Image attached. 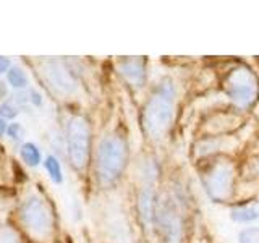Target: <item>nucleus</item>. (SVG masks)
Returning <instances> with one entry per match:
<instances>
[{
    "label": "nucleus",
    "instance_id": "17",
    "mask_svg": "<svg viewBox=\"0 0 259 243\" xmlns=\"http://www.w3.org/2000/svg\"><path fill=\"white\" fill-rule=\"evenodd\" d=\"M16 113H18V110H16L15 105H12V104L0 105V115L4 118H13V117H16Z\"/></svg>",
    "mask_w": 259,
    "mask_h": 243
},
{
    "label": "nucleus",
    "instance_id": "14",
    "mask_svg": "<svg viewBox=\"0 0 259 243\" xmlns=\"http://www.w3.org/2000/svg\"><path fill=\"white\" fill-rule=\"evenodd\" d=\"M8 83H10L13 88H24L28 85V76L24 75L23 70L13 67L8 70Z\"/></svg>",
    "mask_w": 259,
    "mask_h": 243
},
{
    "label": "nucleus",
    "instance_id": "19",
    "mask_svg": "<svg viewBox=\"0 0 259 243\" xmlns=\"http://www.w3.org/2000/svg\"><path fill=\"white\" fill-rule=\"evenodd\" d=\"M32 102H34L36 105H39L40 102H42V101H40V96L37 93H32Z\"/></svg>",
    "mask_w": 259,
    "mask_h": 243
},
{
    "label": "nucleus",
    "instance_id": "21",
    "mask_svg": "<svg viewBox=\"0 0 259 243\" xmlns=\"http://www.w3.org/2000/svg\"><path fill=\"white\" fill-rule=\"evenodd\" d=\"M0 85H2V83H0Z\"/></svg>",
    "mask_w": 259,
    "mask_h": 243
},
{
    "label": "nucleus",
    "instance_id": "1",
    "mask_svg": "<svg viewBox=\"0 0 259 243\" xmlns=\"http://www.w3.org/2000/svg\"><path fill=\"white\" fill-rule=\"evenodd\" d=\"M175 115V86L170 78L162 79L159 86L156 88L149 99L146 101L143 113H141V124L144 133L151 140L160 141L165 138L168 130L172 128Z\"/></svg>",
    "mask_w": 259,
    "mask_h": 243
},
{
    "label": "nucleus",
    "instance_id": "6",
    "mask_svg": "<svg viewBox=\"0 0 259 243\" xmlns=\"http://www.w3.org/2000/svg\"><path fill=\"white\" fill-rule=\"evenodd\" d=\"M154 224L165 243H180L183 237V217L177 202L170 196L157 198Z\"/></svg>",
    "mask_w": 259,
    "mask_h": 243
},
{
    "label": "nucleus",
    "instance_id": "15",
    "mask_svg": "<svg viewBox=\"0 0 259 243\" xmlns=\"http://www.w3.org/2000/svg\"><path fill=\"white\" fill-rule=\"evenodd\" d=\"M238 243H259V227H248L238 235Z\"/></svg>",
    "mask_w": 259,
    "mask_h": 243
},
{
    "label": "nucleus",
    "instance_id": "3",
    "mask_svg": "<svg viewBox=\"0 0 259 243\" xmlns=\"http://www.w3.org/2000/svg\"><path fill=\"white\" fill-rule=\"evenodd\" d=\"M225 93L230 101L240 109H248L253 105L259 94V85L254 73L248 67H235L224 79Z\"/></svg>",
    "mask_w": 259,
    "mask_h": 243
},
{
    "label": "nucleus",
    "instance_id": "13",
    "mask_svg": "<svg viewBox=\"0 0 259 243\" xmlns=\"http://www.w3.org/2000/svg\"><path fill=\"white\" fill-rule=\"evenodd\" d=\"M46 169H47V172H49V177L52 178V182L62 183V180H63V177H62V167H60V162L57 160V157L49 156L46 159Z\"/></svg>",
    "mask_w": 259,
    "mask_h": 243
},
{
    "label": "nucleus",
    "instance_id": "18",
    "mask_svg": "<svg viewBox=\"0 0 259 243\" xmlns=\"http://www.w3.org/2000/svg\"><path fill=\"white\" fill-rule=\"evenodd\" d=\"M20 130H21V127L18 124H13L10 128H8V133H10V136L15 138V140H18V138H20V135H18Z\"/></svg>",
    "mask_w": 259,
    "mask_h": 243
},
{
    "label": "nucleus",
    "instance_id": "5",
    "mask_svg": "<svg viewBox=\"0 0 259 243\" xmlns=\"http://www.w3.org/2000/svg\"><path fill=\"white\" fill-rule=\"evenodd\" d=\"M202 185L207 196L215 202L230 199L235 185V167L229 160H217L202 175Z\"/></svg>",
    "mask_w": 259,
    "mask_h": 243
},
{
    "label": "nucleus",
    "instance_id": "4",
    "mask_svg": "<svg viewBox=\"0 0 259 243\" xmlns=\"http://www.w3.org/2000/svg\"><path fill=\"white\" fill-rule=\"evenodd\" d=\"M65 138H67V152L71 166L75 169H84L91 149V130L86 118L79 115L71 117L67 122Z\"/></svg>",
    "mask_w": 259,
    "mask_h": 243
},
{
    "label": "nucleus",
    "instance_id": "10",
    "mask_svg": "<svg viewBox=\"0 0 259 243\" xmlns=\"http://www.w3.org/2000/svg\"><path fill=\"white\" fill-rule=\"evenodd\" d=\"M156 206H157V196L156 190H154V183L146 182L138 196V211H140V217L144 227H152L154 216H156Z\"/></svg>",
    "mask_w": 259,
    "mask_h": 243
},
{
    "label": "nucleus",
    "instance_id": "20",
    "mask_svg": "<svg viewBox=\"0 0 259 243\" xmlns=\"http://www.w3.org/2000/svg\"><path fill=\"white\" fill-rule=\"evenodd\" d=\"M5 130H7L5 122H4V118H0V135H4V133H5Z\"/></svg>",
    "mask_w": 259,
    "mask_h": 243
},
{
    "label": "nucleus",
    "instance_id": "12",
    "mask_svg": "<svg viewBox=\"0 0 259 243\" xmlns=\"http://www.w3.org/2000/svg\"><path fill=\"white\" fill-rule=\"evenodd\" d=\"M21 157L28 166L34 167L40 162V151L34 143H26L21 148Z\"/></svg>",
    "mask_w": 259,
    "mask_h": 243
},
{
    "label": "nucleus",
    "instance_id": "16",
    "mask_svg": "<svg viewBox=\"0 0 259 243\" xmlns=\"http://www.w3.org/2000/svg\"><path fill=\"white\" fill-rule=\"evenodd\" d=\"M0 243H20V238L12 229H0Z\"/></svg>",
    "mask_w": 259,
    "mask_h": 243
},
{
    "label": "nucleus",
    "instance_id": "7",
    "mask_svg": "<svg viewBox=\"0 0 259 243\" xmlns=\"http://www.w3.org/2000/svg\"><path fill=\"white\" fill-rule=\"evenodd\" d=\"M21 221L31 233L44 238L52 232V214L39 196H29L21 206Z\"/></svg>",
    "mask_w": 259,
    "mask_h": 243
},
{
    "label": "nucleus",
    "instance_id": "11",
    "mask_svg": "<svg viewBox=\"0 0 259 243\" xmlns=\"http://www.w3.org/2000/svg\"><path fill=\"white\" fill-rule=\"evenodd\" d=\"M230 217L233 222L238 224H248L259 219V199L253 201L251 205H245V206H237L232 209Z\"/></svg>",
    "mask_w": 259,
    "mask_h": 243
},
{
    "label": "nucleus",
    "instance_id": "8",
    "mask_svg": "<svg viewBox=\"0 0 259 243\" xmlns=\"http://www.w3.org/2000/svg\"><path fill=\"white\" fill-rule=\"evenodd\" d=\"M44 76L55 93L59 94H73L76 91V81L71 76L67 67L59 60H49L44 65Z\"/></svg>",
    "mask_w": 259,
    "mask_h": 243
},
{
    "label": "nucleus",
    "instance_id": "2",
    "mask_svg": "<svg viewBox=\"0 0 259 243\" xmlns=\"http://www.w3.org/2000/svg\"><path fill=\"white\" fill-rule=\"evenodd\" d=\"M128 160V146L126 141L118 135L104 136L96 154V170L97 177L102 183L115 182L123 172Z\"/></svg>",
    "mask_w": 259,
    "mask_h": 243
},
{
    "label": "nucleus",
    "instance_id": "9",
    "mask_svg": "<svg viewBox=\"0 0 259 243\" xmlns=\"http://www.w3.org/2000/svg\"><path fill=\"white\" fill-rule=\"evenodd\" d=\"M118 71L130 85L141 88L146 81V62L143 57H123L118 63Z\"/></svg>",
    "mask_w": 259,
    "mask_h": 243
}]
</instances>
